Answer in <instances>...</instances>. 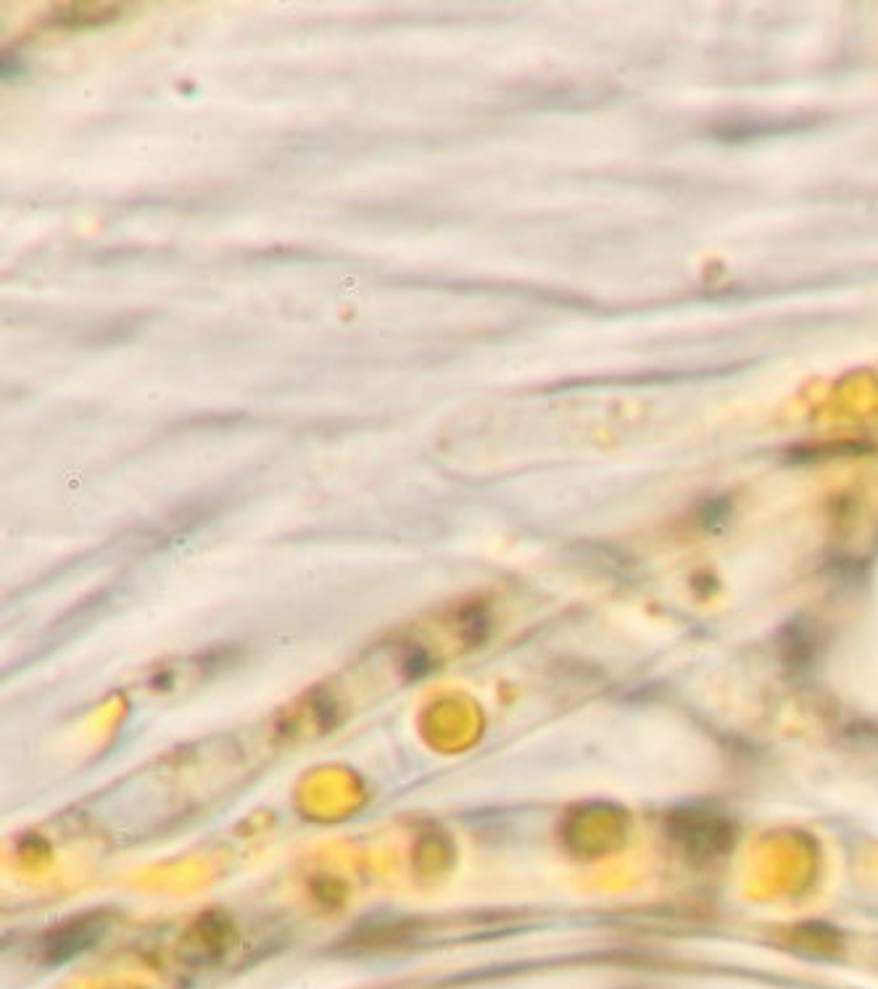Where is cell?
Wrapping results in <instances>:
<instances>
[{
    "mask_svg": "<svg viewBox=\"0 0 878 989\" xmlns=\"http://www.w3.org/2000/svg\"><path fill=\"white\" fill-rule=\"evenodd\" d=\"M127 5L122 3H64L51 11L53 27H96V24L114 22Z\"/></svg>",
    "mask_w": 878,
    "mask_h": 989,
    "instance_id": "obj_1",
    "label": "cell"
}]
</instances>
